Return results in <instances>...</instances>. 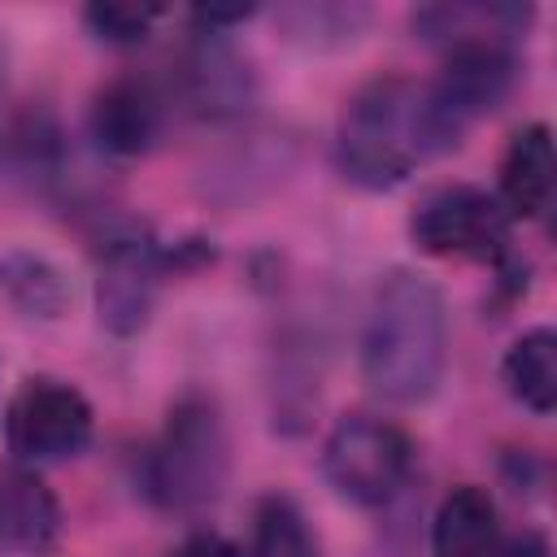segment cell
Masks as SVG:
<instances>
[{"label": "cell", "mask_w": 557, "mask_h": 557, "mask_svg": "<svg viewBox=\"0 0 557 557\" xmlns=\"http://www.w3.org/2000/svg\"><path fill=\"white\" fill-rule=\"evenodd\" d=\"M252 557H318V540L287 496H265L252 518Z\"/></svg>", "instance_id": "ac0fdd59"}, {"label": "cell", "mask_w": 557, "mask_h": 557, "mask_svg": "<svg viewBox=\"0 0 557 557\" xmlns=\"http://www.w3.org/2000/svg\"><path fill=\"white\" fill-rule=\"evenodd\" d=\"M496 557H553L548 540L540 531H522V535H509L496 544Z\"/></svg>", "instance_id": "44dd1931"}, {"label": "cell", "mask_w": 557, "mask_h": 557, "mask_svg": "<svg viewBox=\"0 0 557 557\" xmlns=\"http://www.w3.org/2000/svg\"><path fill=\"white\" fill-rule=\"evenodd\" d=\"M61 535V505L52 487L22 461L0 470V548L39 553Z\"/></svg>", "instance_id": "8fae6325"}, {"label": "cell", "mask_w": 557, "mask_h": 557, "mask_svg": "<svg viewBox=\"0 0 557 557\" xmlns=\"http://www.w3.org/2000/svg\"><path fill=\"white\" fill-rule=\"evenodd\" d=\"M553 135L544 122H531L522 126L509 148H505V161H500V209L513 218H544L548 205H553Z\"/></svg>", "instance_id": "7c38bea8"}, {"label": "cell", "mask_w": 557, "mask_h": 557, "mask_svg": "<svg viewBox=\"0 0 557 557\" xmlns=\"http://www.w3.org/2000/svg\"><path fill=\"white\" fill-rule=\"evenodd\" d=\"M4 70H9V52H4V39H0V87H4Z\"/></svg>", "instance_id": "7402d4cb"}, {"label": "cell", "mask_w": 557, "mask_h": 557, "mask_svg": "<svg viewBox=\"0 0 557 557\" xmlns=\"http://www.w3.org/2000/svg\"><path fill=\"white\" fill-rule=\"evenodd\" d=\"M170 557H239V548L231 540H222V535L200 531V535H187Z\"/></svg>", "instance_id": "ffe728a7"}, {"label": "cell", "mask_w": 557, "mask_h": 557, "mask_svg": "<svg viewBox=\"0 0 557 557\" xmlns=\"http://www.w3.org/2000/svg\"><path fill=\"white\" fill-rule=\"evenodd\" d=\"M165 126V96L157 83L139 74H122L104 83L91 100V139L109 157H144Z\"/></svg>", "instance_id": "30bf717a"}, {"label": "cell", "mask_w": 557, "mask_h": 557, "mask_svg": "<svg viewBox=\"0 0 557 557\" xmlns=\"http://www.w3.org/2000/svg\"><path fill=\"white\" fill-rule=\"evenodd\" d=\"M448 366V309L418 270H392L370 300L361 331V379L392 405L426 400Z\"/></svg>", "instance_id": "7a4b0ae2"}, {"label": "cell", "mask_w": 557, "mask_h": 557, "mask_svg": "<svg viewBox=\"0 0 557 557\" xmlns=\"http://www.w3.org/2000/svg\"><path fill=\"white\" fill-rule=\"evenodd\" d=\"M0 292L13 309L39 322H57L74 300L65 270L35 248H0Z\"/></svg>", "instance_id": "9a60e30c"}, {"label": "cell", "mask_w": 557, "mask_h": 557, "mask_svg": "<svg viewBox=\"0 0 557 557\" xmlns=\"http://www.w3.org/2000/svg\"><path fill=\"white\" fill-rule=\"evenodd\" d=\"M0 370H4V366H0Z\"/></svg>", "instance_id": "603a6c76"}, {"label": "cell", "mask_w": 557, "mask_h": 557, "mask_svg": "<svg viewBox=\"0 0 557 557\" xmlns=\"http://www.w3.org/2000/svg\"><path fill=\"white\" fill-rule=\"evenodd\" d=\"M174 91L183 109H191L205 122H235L257 100V74L248 57L231 44V35L196 30L178 57Z\"/></svg>", "instance_id": "52a82bcc"}, {"label": "cell", "mask_w": 557, "mask_h": 557, "mask_svg": "<svg viewBox=\"0 0 557 557\" xmlns=\"http://www.w3.org/2000/svg\"><path fill=\"white\" fill-rule=\"evenodd\" d=\"M500 379L518 405L531 413H553L557 409V335L548 326L527 331L513 339V348L500 361Z\"/></svg>", "instance_id": "e0dca14e"}, {"label": "cell", "mask_w": 557, "mask_h": 557, "mask_svg": "<svg viewBox=\"0 0 557 557\" xmlns=\"http://www.w3.org/2000/svg\"><path fill=\"white\" fill-rule=\"evenodd\" d=\"M518 83V57L513 44L505 39H470V44H453L444 57V70L431 87L435 104L444 109V117L466 135L470 122L496 113L509 91Z\"/></svg>", "instance_id": "9c48e42d"}, {"label": "cell", "mask_w": 557, "mask_h": 557, "mask_svg": "<svg viewBox=\"0 0 557 557\" xmlns=\"http://www.w3.org/2000/svg\"><path fill=\"white\" fill-rule=\"evenodd\" d=\"M500 518L483 487H453L431 522V557H496Z\"/></svg>", "instance_id": "4fadbf2b"}, {"label": "cell", "mask_w": 557, "mask_h": 557, "mask_svg": "<svg viewBox=\"0 0 557 557\" xmlns=\"http://www.w3.org/2000/svg\"><path fill=\"white\" fill-rule=\"evenodd\" d=\"M413 466V440L374 413H344L322 444V474L348 505H387Z\"/></svg>", "instance_id": "277c9868"}, {"label": "cell", "mask_w": 557, "mask_h": 557, "mask_svg": "<svg viewBox=\"0 0 557 557\" xmlns=\"http://www.w3.org/2000/svg\"><path fill=\"white\" fill-rule=\"evenodd\" d=\"M461 131L444 117L426 83L383 74L357 87L339 117V170L348 183L387 191L400 187L418 165L453 152Z\"/></svg>", "instance_id": "6da1fadb"}, {"label": "cell", "mask_w": 557, "mask_h": 557, "mask_svg": "<svg viewBox=\"0 0 557 557\" xmlns=\"http://www.w3.org/2000/svg\"><path fill=\"white\" fill-rule=\"evenodd\" d=\"M91 431H96V413L87 396L65 379L35 374L4 405L9 453L30 470L78 457L91 444Z\"/></svg>", "instance_id": "5b68a950"}, {"label": "cell", "mask_w": 557, "mask_h": 557, "mask_svg": "<svg viewBox=\"0 0 557 557\" xmlns=\"http://www.w3.org/2000/svg\"><path fill=\"white\" fill-rule=\"evenodd\" d=\"M170 261L174 252H165L161 244L144 235L109 239L100 257V278H96V313L109 335L126 339L148 326L157 292H161V274L170 270Z\"/></svg>", "instance_id": "ba28073f"}, {"label": "cell", "mask_w": 557, "mask_h": 557, "mask_svg": "<svg viewBox=\"0 0 557 557\" xmlns=\"http://www.w3.org/2000/svg\"><path fill=\"white\" fill-rule=\"evenodd\" d=\"M531 4H426L413 9V30L426 44H470V39H505L513 44L531 26Z\"/></svg>", "instance_id": "5bb4252c"}, {"label": "cell", "mask_w": 557, "mask_h": 557, "mask_svg": "<svg viewBox=\"0 0 557 557\" xmlns=\"http://www.w3.org/2000/svg\"><path fill=\"white\" fill-rule=\"evenodd\" d=\"M409 235L431 257H474V261H505L509 252V213L483 187L453 183L431 191L413 218Z\"/></svg>", "instance_id": "8992f818"}, {"label": "cell", "mask_w": 557, "mask_h": 557, "mask_svg": "<svg viewBox=\"0 0 557 557\" xmlns=\"http://www.w3.org/2000/svg\"><path fill=\"white\" fill-rule=\"evenodd\" d=\"M83 22L104 44H144L152 35V26L161 22V9L157 4H113L109 0V4H87Z\"/></svg>", "instance_id": "d6986e66"}, {"label": "cell", "mask_w": 557, "mask_h": 557, "mask_svg": "<svg viewBox=\"0 0 557 557\" xmlns=\"http://www.w3.org/2000/svg\"><path fill=\"white\" fill-rule=\"evenodd\" d=\"M370 17H374L370 4H357V0H300V4H278L274 26L296 48L331 52L361 39Z\"/></svg>", "instance_id": "2e32d148"}, {"label": "cell", "mask_w": 557, "mask_h": 557, "mask_svg": "<svg viewBox=\"0 0 557 557\" xmlns=\"http://www.w3.org/2000/svg\"><path fill=\"white\" fill-rule=\"evenodd\" d=\"M231 479V440L218 405L209 396H183L144 466L148 496L170 513L209 509Z\"/></svg>", "instance_id": "3957f363"}]
</instances>
